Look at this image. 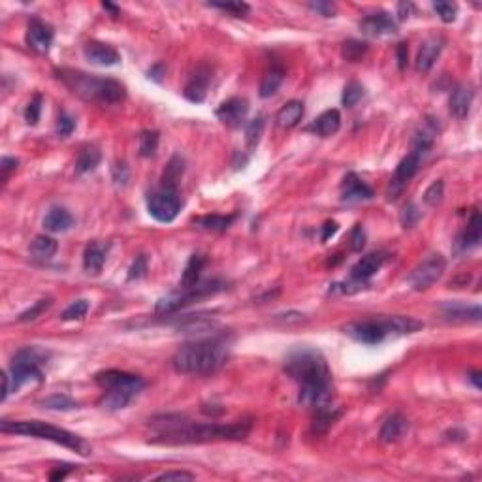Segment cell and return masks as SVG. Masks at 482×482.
<instances>
[{
    "label": "cell",
    "instance_id": "cell-1",
    "mask_svg": "<svg viewBox=\"0 0 482 482\" xmlns=\"http://www.w3.org/2000/svg\"><path fill=\"white\" fill-rule=\"evenodd\" d=\"M155 435L153 443L160 445H192V443L210 441H238L245 439L252 428L251 418L236 420L232 424H215V422H194L185 414H160L149 420Z\"/></svg>",
    "mask_w": 482,
    "mask_h": 482
},
{
    "label": "cell",
    "instance_id": "cell-2",
    "mask_svg": "<svg viewBox=\"0 0 482 482\" xmlns=\"http://www.w3.org/2000/svg\"><path fill=\"white\" fill-rule=\"evenodd\" d=\"M285 371L299 384V405L320 409L333 403L332 371L322 353L309 346L294 349L286 356Z\"/></svg>",
    "mask_w": 482,
    "mask_h": 482
},
{
    "label": "cell",
    "instance_id": "cell-3",
    "mask_svg": "<svg viewBox=\"0 0 482 482\" xmlns=\"http://www.w3.org/2000/svg\"><path fill=\"white\" fill-rule=\"evenodd\" d=\"M230 345L226 337H205L183 345L172 358L177 373L211 375L228 360Z\"/></svg>",
    "mask_w": 482,
    "mask_h": 482
},
{
    "label": "cell",
    "instance_id": "cell-4",
    "mask_svg": "<svg viewBox=\"0 0 482 482\" xmlns=\"http://www.w3.org/2000/svg\"><path fill=\"white\" fill-rule=\"evenodd\" d=\"M55 74L74 95L82 96L87 102L119 104L127 96L124 85L113 77H96L72 68H59L55 70Z\"/></svg>",
    "mask_w": 482,
    "mask_h": 482
},
{
    "label": "cell",
    "instance_id": "cell-5",
    "mask_svg": "<svg viewBox=\"0 0 482 482\" xmlns=\"http://www.w3.org/2000/svg\"><path fill=\"white\" fill-rule=\"evenodd\" d=\"M98 387L104 390L100 405L108 411H119L129 405L145 387L140 375L127 373L121 369H106L95 375Z\"/></svg>",
    "mask_w": 482,
    "mask_h": 482
},
{
    "label": "cell",
    "instance_id": "cell-6",
    "mask_svg": "<svg viewBox=\"0 0 482 482\" xmlns=\"http://www.w3.org/2000/svg\"><path fill=\"white\" fill-rule=\"evenodd\" d=\"M0 429L4 434H17V435H30V437H38V439H46V441H53L57 445L75 450L77 454L89 456L91 454V445H89L83 437L72 434L68 429L57 428L51 424L40 420H2L0 422Z\"/></svg>",
    "mask_w": 482,
    "mask_h": 482
},
{
    "label": "cell",
    "instance_id": "cell-7",
    "mask_svg": "<svg viewBox=\"0 0 482 482\" xmlns=\"http://www.w3.org/2000/svg\"><path fill=\"white\" fill-rule=\"evenodd\" d=\"M49 354L41 349H36V346H25L15 353V356L12 358V366H10V387H12V392H17L25 382H30V380H38L41 382L44 380V371H41V366L48 362Z\"/></svg>",
    "mask_w": 482,
    "mask_h": 482
},
{
    "label": "cell",
    "instance_id": "cell-8",
    "mask_svg": "<svg viewBox=\"0 0 482 482\" xmlns=\"http://www.w3.org/2000/svg\"><path fill=\"white\" fill-rule=\"evenodd\" d=\"M224 286H226V283L221 281V279H211V281L198 283L192 288H181L177 293H172L158 299L155 306V311L156 315H170V313L179 311V309H183L185 306H189V304L196 302V299L221 293V290H224Z\"/></svg>",
    "mask_w": 482,
    "mask_h": 482
},
{
    "label": "cell",
    "instance_id": "cell-9",
    "mask_svg": "<svg viewBox=\"0 0 482 482\" xmlns=\"http://www.w3.org/2000/svg\"><path fill=\"white\" fill-rule=\"evenodd\" d=\"M445 268H447V260L443 259V254H439V252L429 254L428 259L422 260L420 264L413 268V272L409 273V285L413 286L414 290H418V293L428 290L429 286L435 285L443 277Z\"/></svg>",
    "mask_w": 482,
    "mask_h": 482
},
{
    "label": "cell",
    "instance_id": "cell-10",
    "mask_svg": "<svg viewBox=\"0 0 482 482\" xmlns=\"http://www.w3.org/2000/svg\"><path fill=\"white\" fill-rule=\"evenodd\" d=\"M343 332H345L351 340L358 341L362 345H379V343H382L387 337H390V335H388L384 317H382V319L349 322V324L343 328Z\"/></svg>",
    "mask_w": 482,
    "mask_h": 482
},
{
    "label": "cell",
    "instance_id": "cell-11",
    "mask_svg": "<svg viewBox=\"0 0 482 482\" xmlns=\"http://www.w3.org/2000/svg\"><path fill=\"white\" fill-rule=\"evenodd\" d=\"M147 210L151 217L156 219L158 223H172L181 211V200L177 196V190L163 187L153 192L147 202Z\"/></svg>",
    "mask_w": 482,
    "mask_h": 482
},
{
    "label": "cell",
    "instance_id": "cell-12",
    "mask_svg": "<svg viewBox=\"0 0 482 482\" xmlns=\"http://www.w3.org/2000/svg\"><path fill=\"white\" fill-rule=\"evenodd\" d=\"M418 166H420V156H416L414 153H409L405 158H401V163L396 166L394 177L390 179V185H388V200H396L400 196L401 190L409 183V179H413L414 174L418 172Z\"/></svg>",
    "mask_w": 482,
    "mask_h": 482
},
{
    "label": "cell",
    "instance_id": "cell-13",
    "mask_svg": "<svg viewBox=\"0 0 482 482\" xmlns=\"http://www.w3.org/2000/svg\"><path fill=\"white\" fill-rule=\"evenodd\" d=\"M247 113H249V102H247V98H241V96L228 98L215 111L219 121L226 124L228 129H239L247 119Z\"/></svg>",
    "mask_w": 482,
    "mask_h": 482
},
{
    "label": "cell",
    "instance_id": "cell-14",
    "mask_svg": "<svg viewBox=\"0 0 482 482\" xmlns=\"http://www.w3.org/2000/svg\"><path fill=\"white\" fill-rule=\"evenodd\" d=\"M439 122L434 117H426L424 121L420 122V127L416 129L413 136V151L416 156H424L428 155L432 147H434L435 140L439 136Z\"/></svg>",
    "mask_w": 482,
    "mask_h": 482
},
{
    "label": "cell",
    "instance_id": "cell-15",
    "mask_svg": "<svg viewBox=\"0 0 482 482\" xmlns=\"http://www.w3.org/2000/svg\"><path fill=\"white\" fill-rule=\"evenodd\" d=\"M55 33L53 27L41 19H33L27 28V44L28 48L35 49L36 53H48L53 44Z\"/></svg>",
    "mask_w": 482,
    "mask_h": 482
},
{
    "label": "cell",
    "instance_id": "cell-16",
    "mask_svg": "<svg viewBox=\"0 0 482 482\" xmlns=\"http://www.w3.org/2000/svg\"><path fill=\"white\" fill-rule=\"evenodd\" d=\"M211 82V70L205 64H200L192 74H190L189 82L185 85L183 95L189 102L200 104L204 102L207 96V87Z\"/></svg>",
    "mask_w": 482,
    "mask_h": 482
},
{
    "label": "cell",
    "instance_id": "cell-17",
    "mask_svg": "<svg viewBox=\"0 0 482 482\" xmlns=\"http://www.w3.org/2000/svg\"><path fill=\"white\" fill-rule=\"evenodd\" d=\"M360 30L366 36L380 38V36L396 35L398 33V23L387 12H377V14L367 15L360 21Z\"/></svg>",
    "mask_w": 482,
    "mask_h": 482
},
{
    "label": "cell",
    "instance_id": "cell-18",
    "mask_svg": "<svg viewBox=\"0 0 482 482\" xmlns=\"http://www.w3.org/2000/svg\"><path fill=\"white\" fill-rule=\"evenodd\" d=\"M83 55L89 62L98 64V66H115L121 62V55L115 48L102 41H89L83 48Z\"/></svg>",
    "mask_w": 482,
    "mask_h": 482
},
{
    "label": "cell",
    "instance_id": "cell-19",
    "mask_svg": "<svg viewBox=\"0 0 482 482\" xmlns=\"http://www.w3.org/2000/svg\"><path fill=\"white\" fill-rule=\"evenodd\" d=\"M373 198V189L367 183H364L356 174H349L343 179L341 185V200L346 204L362 202V200H371Z\"/></svg>",
    "mask_w": 482,
    "mask_h": 482
},
{
    "label": "cell",
    "instance_id": "cell-20",
    "mask_svg": "<svg viewBox=\"0 0 482 482\" xmlns=\"http://www.w3.org/2000/svg\"><path fill=\"white\" fill-rule=\"evenodd\" d=\"M443 46H445V40L441 36H429V38L422 41L418 55H416V70L418 72H429L435 61L439 59Z\"/></svg>",
    "mask_w": 482,
    "mask_h": 482
},
{
    "label": "cell",
    "instance_id": "cell-21",
    "mask_svg": "<svg viewBox=\"0 0 482 482\" xmlns=\"http://www.w3.org/2000/svg\"><path fill=\"white\" fill-rule=\"evenodd\" d=\"M473 98H475V87H473L471 83H460V85H456L452 95H450V113H452L456 119L467 117L471 104H473Z\"/></svg>",
    "mask_w": 482,
    "mask_h": 482
},
{
    "label": "cell",
    "instance_id": "cell-22",
    "mask_svg": "<svg viewBox=\"0 0 482 482\" xmlns=\"http://www.w3.org/2000/svg\"><path fill=\"white\" fill-rule=\"evenodd\" d=\"M481 238H482V217L479 211H473L471 213V217H469V223L467 226H465V230L458 236V241H456V247H458V251H471V249H475L476 245L481 243Z\"/></svg>",
    "mask_w": 482,
    "mask_h": 482
},
{
    "label": "cell",
    "instance_id": "cell-23",
    "mask_svg": "<svg viewBox=\"0 0 482 482\" xmlns=\"http://www.w3.org/2000/svg\"><path fill=\"white\" fill-rule=\"evenodd\" d=\"M443 315L448 320H460V322H479L482 319L481 306H467L462 302H447L443 304Z\"/></svg>",
    "mask_w": 482,
    "mask_h": 482
},
{
    "label": "cell",
    "instance_id": "cell-24",
    "mask_svg": "<svg viewBox=\"0 0 482 482\" xmlns=\"http://www.w3.org/2000/svg\"><path fill=\"white\" fill-rule=\"evenodd\" d=\"M384 260H387V254H384V252H369V254L362 257V259L353 266L351 277L366 283L367 279L373 277L375 273L379 272L380 266L384 264Z\"/></svg>",
    "mask_w": 482,
    "mask_h": 482
},
{
    "label": "cell",
    "instance_id": "cell-25",
    "mask_svg": "<svg viewBox=\"0 0 482 482\" xmlns=\"http://www.w3.org/2000/svg\"><path fill=\"white\" fill-rule=\"evenodd\" d=\"M407 429H409L407 418H405L401 413H392L390 416H388L387 420L382 422V426H380V432H379L380 441L398 443L403 435L407 434Z\"/></svg>",
    "mask_w": 482,
    "mask_h": 482
},
{
    "label": "cell",
    "instance_id": "cell-26",
    "mask_svg": "<svg viewBox=\"0 0 482 482\" xmlns=\"http://www.w3.org/2000/svg\"><path fill=\"white\" fill-rule=\"evenodd\" d=\"M387 322L388 335L398 337V335H411V333L420 332L424 328V322L414 317H405V315H392V317H384Z\"/></svg>",
    "mask_w": 482,
    "mask_h": 482
},
{
    "label": "cell",
    "instance_id": "cell-27",
    "mask_svg": "<svg viewBox=\"0 0 482 482\" xmlns=\"http://www.w3.org/2000/svg\"><path fill=\"white\" fill-rule=\"evenodd\" d=\"M341 407L337 405H324V407L315 409V416H313L311 422V434L313 435H324L328 429L332 428L333 424L337 422V418L341 416Z\"/></svg>",
    "mask_w": 482,
    "mask_h": 482
},
{
    "label": "cell",
    "instance_id": "cell-28",
    "mask_svg": "<svg viewBox=\"0 0 482 482\" xmlns=\"http://www.w3.org/2000/svg\"><path fill=\"white\" fill-rule=\"evenodd\" d=\"M340 129H341V113L337 111V109H326V111H324V113H320V115L313 121L311 127H309L311 132H315L317 136H322V138L333 136V134H335Z\"/></svg>",
    "mask_w": 482,
    "mask_h": 482
},
{
    "label": "cell",
    "instance_id": "cell-29",
    "mask_svg": "<svg viewBox=\"0 0 482 482\" xmlns=\"http://www.w3.org/2000/svg\"><path fill=\"white\" fill-rule=\"evenodd\" d=\"M104 264H106V247L98 243V241L89 243L85 247V252H83V268H85V272L98 275V273L102 272Z\"/></svg>",
    "mask_w": 482,
    "mask_h": 482
},
{
    "label": "cell",
    "instance_id": "cell-30",
    "mask_svg": "<svg viewBox=\"0 0 482 482\" xmlns=\"http://www.w3.org/2000/svg\"><path fill=\"white\" fill-rule=\"evenodd\" d=\"M304 113H306L304 102L290 100V102H286L283 108L279 109L275 121H277V124L281 129H294V127L304 119Z\"/></svg>",
    "mask_w": 482,
    "mask_h": 482
},
{
    "label": "cell",
    "instance_id": "cell-31",
    "mask_svg": "<svg viewBox=\"0 0 482 482\" xmlns=\"http://www.w3.org/2000/svg\"><path fill=\"white\" fill-rule=\"evenodd\" d=\"M205 266V257L200 254V252H194L189 259L187 266H185L183 273H181V281H179V286L181 288H192L200 283V273L204 270Z\"/></svg>",
    "mask_w": 482,
    "mask_h": 482
},
{
    "label": "cell",
    "instance_id": "cell-32",
    "mask_svg": "<svg viewBox=\"0 0 482 482\" xmlns=\"http://www.w3.org/2000/svg\"><path fill=\"white\" fill-rule=\"evenodd\" d=\"M74 224V217L70 215L64 207H51L48 211V215L44 219V226L48 232H66Z\"/></svg>",
    "mask_w": 482,
    "mask_h": 482
},
{
    "label": "cell",
    "instance_id": "cell-33",
    "mask_svg": "<svg viewBox=\"0 0 482 482\" xmlns=\"http://www.w3.org/2000/svg\"><path fill=\"white\" fill-rule=\"evenodd\" d=\"M100 160H102V155H100L98 147H95V145H85V147H82L80 155H77V160H75V172H77V174L93 172L96 166L100 164Z\"/></svg>",
    "mask_w": 482,
    "mask_h": 482
},
{
    "label": "cell",
    "instance_id": "cell-34",
    "mask_svg": "<svg viewBox=\"0 0 482 482\" xmlns=\"http://www.w3.org/2000/svg\"><path fill=\"white\" fill-rule=\"evenodd\" d=\"M283 77H285V72L283 68H277V66H272L264 75H262V82H260V96L262 98H270L279 91L281 83H283Z\"/></svg>",
    "mask_w": 482,
    "mask_h": 482
},
{
    "label": "cell",
    "instance_id": "cell-35",
    "mask_svg": "<svg viewBox=\"0 0 482 482\" xmlns=\"http://www.w3.org/2000/svg\"><path fill=\"white\" fill-rule=\"evenodd\" d=\"M57 249H59V245H57V241H55L53 238H49V236H36L33 245H30V252L35 254V259L40 260L53 259Z\"/></svg>",
    "mask_w": 482,
    "mask_h": 482
},
{
    "label": "cell",
    "instance_id": "cell-36",
    "mask_svg": "<svg viewBox=\"0 0 482 482\" xmlns=\"http://www.w3.org/2000/svg\"><path fill=\"white\" fill-rule=\"evenodd\" d=\"M264 115H257L254 119L247 122V129H245V142H247V149L254 151L259 147L260 138L264 134Z\"/></svg>",
    "mask_w": 482,
    "mask_h": 482
},
{
    "label": "cell",
    "instance_id": "cell-37",
    "mask_svg": "<svg viewBox=\"0 0 482 482\" xmlns=\"http://www.w3.org/2000/svg\"><path fill=\"white\" fill-rule=\"evenodd\" d=\"M41 409H49V411H72V409L80 407V403L70 398L66 394H53L44 398V400L38 403Z\"/></svg>",
    "mask_w": 482,
    "mask_h": 482
},
{
    "label": "cell",
    "instance_id": "cell-38",
    "mask_svg": "<svg viewBox=\"0 0 482 482\" xmlns=\"http://www.w3.org/2000/svg\"><path fill=\"white\" fill-rule=\"evenodd\" d=\"M234 219H236V215H205V217H198L194 223L205 230L224 232L234 223Z\"/></svg>",
    "mask_w": 482,
    "mask_h": 482
},
{
    "label": "cell",
    "instance_id": "cell-39",
    "mask_svg": "<svg viewBox=\"0 0 482 482\" xmlns=\"http://www.w3.org/2000/svg\"><path fill=\"white\" fill-rule=\"evenodd\" d=\"M367 49H369V46H367L366 41L346 40L345 44H343V48H341V53H343V57H345L349 62H358L366 57Z\"/></svg>",
    "mask_w": 482,
    "mask_h": 482
},
{
    "label": "cell",
    "instance_id": "cell-40",
    "mask_svg": "<svg viewBox=\"0 0 482 482\" xmlns=\"http://www.w3.org/2000/svg\"><path fill=\"white\" fill-rule=\"evenodd\" d=\"M183 174V158L181 156H174L168 164V168L164 172L163 177V187L166 189H176V181L179 179V176Z\"/></svg>",
    "mask_w": 482,
    "mask_h": 482
},
{
    "label": "cell",
    "instance_id": "cell-41",
    "mask_svg": "<svg viewBox=\"0 0 482 482\" xmlns=\"http://www.w3.org/2000/svg\"><path fill=\"white\" fill-rule=\"evenodd\" d=\"M362 98H364V87H362V83L358 82L346 83L345 89H343V96H341V102H343V106H345V108H353V106H356V104L360 102Z\"/></svg>",
    "mask_w": 482,
    "mask_h": 482
},
{
    "label": "cell",
    "instance_id": "cell-42",
    "mask_svg": "<svg viewBox=\"0 0 482 482\" xmlns=\"http://www.w3.org/2000/svg\"><path fill=\"white\" fill-rule=\"evenodd\" d=\"M158 132L156 130H143L140 134V155L153 156L158 149Z\"/></svg>",
    "mask_w": 482,
    "mask_h": 482
},
{
    "label": "cell",
    "instance_id": "cell-43",
    "mask_svg": "<svg viewBox=\"0 0 482 482\" xmlns=\"http://www.w3.org/2000/svg\"><path fill=\"white\" fill-rule=\"evenodd\" d=\"M51 304H53V299H51V298L38 299L35 306L28 307L27 311L21 313L19 317H17V320H19V322H33V320H36V319H38V317H40L41 313L48 311L49 307H51Z\"/></svg>",
    "mask_w": 482,
    "mask_h": 482
},
{
    "label": "cell",
    "instance_id": "cell-44",
    "mask_svg": "<svg viewBox=\"0 0 482 482\" xmlns=\"http://www.w3.org/2000/svg\"><path fill=\"white\" fill-rule=\"evenodd\" d=\"M210 8H215V10H223V12H228L234 17H245L251 12V6L245 4V2H211L207 4Z\"/></svg>",
    "mask_w": 482,
    "mask_h": 482
},
{
    "label": "cell",
    "instance_id": "cell-45",
    "mask_svg": "<svg viewBox=\"0 0 482 482\" xmlns=\"http://www.w3.org/2000/svg\"><path fill=\"white\" fill-rule=\"evenodd\" d=\"M89 311L87 299H75L74 304H70L64 311H62V320H82Z\"/></svg>",
    "mask_w": 482,
    "mask_h": 482
},
{
    "label": "cell",
    "instance_id": "cell-46",
    "mask_svg": "<svg viewBox=\"0 0 482 482\" xmlns=\"http://www.w3.org/2000/svg\"><path fill=\"white\" fill-rule=\"evenodd\" d=\"M443 194H445V183L443 179H437L434 183L429 185L426 192H424V202L429 205V207H435V205L441 204Z\"/></svg>",
    "mask_w": 482,
    "mask_h": 482
},
{
    "label": "cell",
    "instance_id": "cell-47",
    "mask_svg": "<svg viewBox=\"0 0 482 482\" xmlns=\"http://www.w3.org/2000/svg\"><path fill=\"white\" fill-rule=\"evenodd\" d=\"M41 104H44L41 95H35V98L27 104V109H25V121H27L28 124H36V122L40 121Z\"/></svg>",
    "mask_w": 482,
    "mask_h": 482
},
{
    "label": "cell",
    "instance_id": "cell-48",
    "mask_svg": "<svg viewBox=\"0 0 482 482\" xmlns=\"http://www.w3.org/2000/svg\"><path fill=\"white\" fill-rule=\"evenodd\" d=\"M434 10L445 23H452L458 15V6L454 2H434Z\"/></svg>",
    "mask_w": 482,
    "mask_h": 482
},
{
    "label": "cell",
    "instance_id": "cell-49",
    "mask_svg": "<svg viewBox=\"0 0 482 482\" xmlns=\"http://www.w3.org/2000/svg\"><path fill=\"white\" fill-rule=\"evenodd\" d=\"M75 129V121L74 117L68 115L66 111H62L59 119H57V134L61 138H68Z\"/></svg>",
    "mask_w": 482,
    "mask_h": 482
},
{
    "label": "cell",
    "instance_id": "cell-50",
    "mask_svg": "<svg viewBox=\"0 0 482 482\" xmlns=\"http://www.w3.org/2000/svg\"><path fill=\"white\" fill-rule=\"evenodd\" d=\"M366 230H364V226L362 224H356L354 226L353 234H351V249H353L354 252H360L364 247H366Z\"/></svg>",
    "mask_w": 482,
    "mask_h": 482
},
{
    "label": "cell",
    "instance_id": "cell-51",
    "mask_svg": "<svg viewBox=\"0 0 482 482\" xmlns=\"http://www.w3.org/2000/svg\"><path fill=\"white\" fill-rule=\"evenodd\" d=\"M145 272H147V259H145V254H138L136 260H134V264L130 266L129 281L142 279L143 275H145Z\"/></svg>",
    "mask_w": 482,
    "mask_h": 482
},
{
    "label": "cell",
    "instance_id": "cell-52",
    "mask_svg": "<svg viewBox=\"0 0 482 482\" xmlns=\"http://www.w3.org/2000/svg\"><path fill=\"white\" fill-rule=\"evenodd\" d=\"M418 219H420V211L416 210V205L414 204H407L405 207H403V211H401V223H403L405 228L414 226Z\"/></svg>",
    "mask_w": 482,
    "mask_h": 482
},
{
    "label": "cell",
    "instance_id": "cell-53",
    "mask_svg": "<svg viewBox=\"0 0 482 482\" xmlns=\"http://www.w3.org/2000/svg\"><path fill=\"white\" fill-rule=\"evenodd\" d=\"M111 174H113V181L119 187H124L129 181V166L124 163H115V166L111 168Z\"/></svg>",
    "mask_w": 482,
    "mask_h": 482
},
{
    "label": "cell",
    "instance_id": "cell-54",
    "mask_svg": "<svg viewBox=\"0 0 482 482\" xmlns=\"http://www.w3.org/2000/svg\"><path fill=\"white\" fill-rule=\"evenodd\" d=\"M194 475L187 473V471H166L160 475L155 476V481H192Z\"/></svg>",
    "mask_w": 482,
    "mask_h": 482
},
{
    "label": "cell",
    "instance_id": "cell-55",
    "mask_svg": "<svg viewBox=\"0 0 482 482\" xmlns=\"http://www.w3.org/2000/svg\"><path fill=\"white\" fill-rule=\"evenodd\" d=\"M17 164H19V160L14 158V156H2V160H0V172H2V181H4V183L8 181L10 174L17 168Z\"/></svg>",
    "mask_w": 482,
    "mask_h": 482
},
{
    "label": "cell",
    "instance_id": "cell-56",
    "mask_svg": "<svg viewBox=\"0 0 482 482\" xmlns=\"http://www.w3.org/2000/svg\"><path fill=\"white\" fill-rule=\"evenodd\" d=\"M309 8H311L313 12L324 15V17H333L335 15V6H333L332 2H311Z\"/></svg>",
    "mask_w": 482,
    "mask_h": 482
},
{
    "label": "cell",
    "instance_id": "cell-57",
    "mask_svg": "<svg viewBox=\"0 0 482 482\" xmlns=\"http://www.w3.org/2000/svg\"><path fill=\"white\" fill-rule=\"evenodd\" d=\"M396 55H398V66H400V70H405V66H407V59H409V48L405 41L398 44Z\"/></svg>",
    "mask_w": 482,
    "mask_h": 482
},
{
    "label": "cell",
    "instance_id": "cell-58",
    "mask_svg": "<svg viewBox=\"0 0 482 482\" xmlns=\"http://www.w3.org/2000/svg\"><path fill=\"white\" fill-rule=\"evenodd\" d=\"M337 223H333V221H328V223H324V226H322V234H320V239L322 241H328V239L332 238L333 234L337 232Z\"/></svg>",
    "mask_w": 482,
    "mask_h": 482
},
{
    "label": "cell",
    "instance_id": "cell-59",
    "mask_svg": "<svg viewBox=\"0 0 482 482\" xmlns=\"http://www.w3.org/2000/svg\"><path fill=\"white\" fill-rule=\"evenodd\" d=\"M411 12H414V6L411 4V2H401V4H398V17H400L401 21H405L411 15Z\"/></svg>",
    "mask_w": 482,
    "mask_h": 482
},
{
    "label": "cell",
    "instance_id": "cell-60",
    "mask_svg": "<svg viewBox=\"0 0 482 482\" xmlns=\"http://www.w3.org/2000/svg\"><path fill=\"white\" fill-rule=\"evenodd\" d=\"M163 74H164L163 64H155V66L149 70V77L151 80H155V82H163Z\"/></svg>",
    "mask_w": 482,
    "mask_h": 482
},
{
    "label": "cell",
    "instance_id": "cell-61",
    "mask_svg": "<svg viewBox=\"0 0 482 482\" xmlns=\"http://www.w3.org/2000/svg\"><path fill=\"white\" fill-rule=\"evenodd\" d=\"M469 380H471V382L475 384L476 390H481V388H482V384H481V371H471V373H469Z\"/></svg>",
    "mask_w": 482,
    "mask_h": 482
},
{
    "label": "cell",
    "instance_id": "cell-62",
    "mask_svg": "<svg viewBox=\"0 0 482 482\" xmlns=\"http://www.w3.org/2000/svg\"><path fill=\"white\" fill-rule=\"evenodd\" d=\"M102 8H104V10H109V12H111V15H113V17H117V15H119V8L113 6V4H109V2H104Z\"/></svg>",
    "mask_w": 482,
    "mask_h": 482
}]
</instances>
